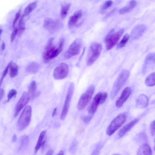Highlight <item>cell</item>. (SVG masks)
<instances>
[{"label": "cell", "instance_id": "cell-16", "mask_svg": "<svg viewBox=\"0 0 155 155\" xmlns=\"http://www.w3.org/2000/svg\"><path fill=\"white\" fill-rule=\"evenodd\" d=\"M131 92V89L129 87L125 88L123 90L119 98L116 102L117 107H121L130 95Z\"/></svg>", "mask_w": 155, "mask_h": 155}, {"label": "cell", "instance_id": "cell-42", "mask_svg": "<svg viewBox=\"0 0 155 155\" xmlns=\"http://www.w3.org/2000/svg\"><path fill=\"white\" fill-rule=\"evenodd\" d=\"M17 139L16 135L15 134H14L13 135L12 138V142H15Z\"/></svg>", "mask_w": 155, "mask_h": 155}, {"label": "cell", "instance_id": "cell-41", "mask_svg": "<svg viewBox=\"0 0 155 155\" xmlns=\"http://www.w3.org/2000/svg\"><path fill=\"white\" fill-rule=\"evenodd\" d=\"M5 94L4 90L2 88H1L0 90V100L3 98Z\"/></svg>", "mask_w": 155, "mask_h": 155}, {"label": "cell", "instance_id": "cell-34", "mask_svg": "<svg viewBox=\"0 0 155 155\" xmlns=\"http://www.w3.org/2000/svg\"><path fill=\"white\" fill-rule=\"evenodd\" d=\"M78 145L77 141L76 140H74L71 143V146L70 147V150L72 153H74Z\"/></svg>", "mask_w": 155, "mask_h": 155}, {"label": "cell", "instance_id": "cell-48", "mask_svg": "<svg viewBox=\"0 0 155 155\" xmlns=\"http://www.w3.org/2000/svg\"><path fill=\"white\" fill-rule=\"evenodd\" d=\"M154 146L153 147V150H155V139L154 140Z\"/></svg>", "mask_w": 155, "mask_h": 155}, {"label": "cell", "instance_id": "cell-47", "mask_svg": "<svg viewBox=\"0 0 155 155\" xmlns=\"http://www.w3.org/2000/svg\"><path fill=\"white\" fill-rule=\"evenodd\" d=\"M3 31V30L1 28H0V35L1 34L2 32Z\"/></svg>", "mask_w": 155, "mask_h": 155}, {"label": "cell", "instance_id": "cell-25", "mask_svg": "<svg viewBox=\"0 0 155 155\" xmlns=\"http://www.w3.org/2000/svg\"><path fill=\"white\" fill-rule=\"evenodd\" d=\"M25 17V16L23 15L19 21L18 26L17 28L18 30L17 35L18 36H20L22 34L25 29V25L24 21Z\"/></svg>", "mask_w": 155, "mask_h": 155}, {"label": "cell", "instance_id": "cell-3", "mask_svg": "<svg viewBox=\"0 0 155 155\" xmlns=\"http://www.w3.org/2000/svg\"><path fill=\"white\" fill-rule=\"evenodd\" d=\"M102 45L97 42L92 43L89 47L87 56V64H93L100 56L102 50Z\"/></svg>", "mask_w": 155, "mask_h": 155}, {"label": "cell", "instance_id": "cell-5", "mask_svg": "<svg viewBox=\"0 0 155 155\" xmlns=\"http://www.w3.org/2000/svg\"><path fill=\"white\" fill-rule=\"evenodd\" d=\"M31 108L27 105L22 111L17 123V127L20 131L25 129L29 124L31 117Z\"/></svg>", "mask_w": 155, "mask_h": 155}, {"label": "cell", "instance_id": "cell-44", "mask_svg": "<svg viewBox=\"0 0 155 155\" xmlns=\"http://www.w3.org/2000/svg\"><path fill=\"white\" fill-rule=\"evenodd\" d=\"M57 108H55L53 111V112L52 113V117H54L56 114V111H57Z\"/></svg>", "mask_w": 155, "mask_h": 155}, {"label": "cell", "instance_id": "cell-33", "mask_svg": "<svg viewBox=\"0 0 155 155\" xmlns=\"http://www.w3.org/2000/svg\"><path fill=\"white\" fill-rule=\"evenodd\" d=\"M29 138L28 136L24 135L22 137L21 140V147H22L26 145L28 143Z\"/></svg>", "mask_w": 155, "mask_h": 155}, {"label": "cell", "instance_id": "cell-20", "mask_svg": "<svg viewBox=\"0 0 155 155\" xmlns=\"http://www.w3.org/2000/svg\"><path fill=\"white\" fill-rule=\"evenodd\" d=\"M152 151L150 146L147 143H144L139 147L137 151V155H151Z\"/></svg>", "mask_w": 155, "mask_h": 155}, {"label": "cell", "instance_id": "cell-17", "mask_svg": "<svg viewBox=\"0 0 155 155\" xmlns=\"http://www.w3.org/2000/svg\"><path fill=\"white\" fill-rule=\"evenodd\" d=\"M139 120V119H135L124 126L118 132V136L120 137H121L124 136L127 133L131 130L138 121Z\"/></svg>", "mask_w": 155, "mask_h": 155}, {"label": "cell", "instance_id": "cell-32", "mask_svg": "<svg viewBox=\"0 0 155 155\" xmlns=\"http://www.w3.org/2000/svg\"><path fill=\"white\" fill-rule=\"evenodd\" d=\"M17 93V91L14 89H11L8 92V94L7 102L9 101L12 98L15 96Z\"/></svg>", "mask_w": 155, "mask_h": 155}, {"label": "cell", "instance_id": "cell-12", "mask_svg": "<svg viewBox=\"0 0 155 155\" xmlns=\"http://www.w3.org/2000/svg\"><path fill=\"white\" fill-rule=\"evenodd\" d=\"M30 96L28 93L24 92L17 103L15 108L14 117H15L23 107L28 104Z\"/></svg>", "mask_w": 155, "mask_h": 155}, {"label": "cell", "instance_id": "cell-22", "mask_svg": "<svg viewBox=\"0 0 155 155\" xmlns=\"http://www.w3.org/2000/svg\"><path fill=\"white\" fill-rule=\"evenodd\" d=\"M39 68L40 65L39 64L35 62H32L26 67V71L28 73L34 74L38 72Z\"/></svg>", "mask_w": 155, "mask_h": 155}, {"label": "cell", "instance_id": "cell-26", "mask_svg": "<svg viewBox=\"0 0 155 155\" xmlns=\"http://www.w3.org/2000/svg\"><path fill=\"white\" fill-rule=\"evenodd\" d=\"M37 4V1L29 4L25 9L23 15L25 16L31 13L36 8Z\"/></svg>", "mask_w": 155, "mask_h": 155}, {"label": "cell", "instance_id": "cell-40", "mask_svg": "<svg viewBox=\"0 0 155 155\" xmlns=\"http://www.w3.org/2000/svg\"><path fill=\"white\" fill-rule=\"evenodd\" d=\"M46 145H47L46 140V139H45V140H43V141L42 142V144H41V149L42 150H43L45 149Z\"/></svg>", "mask_w": 155, "mask_h": 155}, {"label": "cell", "instance_id": "cell-15", "mask_svg": "<svg viewBox=\"0 0 155 155\" xmlns=\"http://www.w3.org/2000/svg\"><path fill=\"white\" fill-rule=\"evenodd\" d=\"M147 28L146 25H138L135 26L133 29L131 36L134 39H137L141 36L146 31Z\"/></svg>", "mask_w": 155, "mask_h": 155}, {"label": "cell", "instance_id": "cell-46", "mask_svg": "<svg viewBox=\"0 0 155 155\" xmlns=\"http://www.w3.org/2000/svg\"><path fill=\"white\" fill-rule=\"evenodd\" d=\"M64 152L62 150H61L57 154V155H64Z\"/></svg>", "mask_w": 155, "mask_h": 155}, {"label": "cell", "instance_id": "cell-30", "mask_svg": "<svg viewBox=\"0 0 155 155\" xmlns=\"http://www.w3.org/2000/svg\"><path fill=\"white\" fill-rule=\"evenodd\" d=\"M129 37L128 34H125L123 38L117 45V48H121L124 47L128 42Z\"/></svg>", "mask_w": 155, "mask_h": 155}, {"label": "cell", "instance_id": "cell-14", "mask_svg": "<svg viewBox=\"0 0 155 155\" xmlns=\"http://www.w3.org/2000/svg\"><path fill=\"white\" fill-rule=\"evenodd\" d=\"M155 64V53L149 54L146 57L143 69V73L150 70Z\"/></svg>", "mask_w": 155, "mask_h": 155}, {"label": "cell", "instance_id": "cell-39", "mask_svg": "<svg viewBox=\"0 0 155 155\" xmlns=\"http://www.w3.org/2000/svg\"><path fill=\"white\" fill-rule=\"evenodd\" d=\"M91 116H87L84 117L83 118V120L85 123H87L89 122L92 118Z\"/></svg>", "mask_w": 155, "mask_h": 155}, {"label": "cell", "instance_id": "cell-7", "mask_svg": "<svg viewBox=\"0 0 155 155\" xmlns=\"http://www.w3.org/2000/svg\"><path fill=\"white\" fill-rule=\"evenodd\" d=\"M95 89L94 86L91 85L81 95L77 104V109L78 110H83L87 106L91 100Z\"/></svg>", "mask_w": 155, "mask_h": 155}, {"label": "cell", "instance_id": "cell-11", "mask_svg": "<svg viewBox=\"0 0 155 155\" xmlns=\"http://www.w3.org/2000/svg\"><path fill=\"white\" fill-rule=\"evenodd\" d=\"M69 72L68 65L65 63L59 64L54 69L53 76L56 80H61L65 78Z\"/></svg>", "mask_w": 155, "mask_h": 155}, {"label": "cell", "instance_id": "cell-21", "mask_svg": "<svg viewBox=\"0 0 155 155\" xmlns=\"http://www.w3.org/2000/svg\"><path fill=\"white\" fill-rule=\"evenodd\" d=\"M137 2L135 0H131L129 2L128 5L123 7L120 9L119 13L120 14H124L129 12L136 6Z\"/></svg>", "mask_w": 155, "mask_h": 155}, {"label": "cell", "instance_id": "cell-29", "mask_svg": "<svg viewBox=\"0 0 155 155\" xmlns=\"http://www.w3.org/2000/svg\"><path fill=\"white\" fill-rule=\"evenodd\" d=\"M10 70V76L12 78L16 76L18 73V68L17 65L15 64H12Z\"/></svg>", "mask_w": 155, "mask_h": 155}, {"label": "cell", "instance_id": "cell-4", "mask_svg": "<svg viewBox=\"0 0 155 155\" xmlns=\"http://www.w3.org/2000/svg\"><path fill=\"white\" fill-rule=\"evenodd\" d=\"M124 31L123 28L114 32L112 29L106 36L104 39L106 47L107 50L112 49L117 44L119 39L123 34Z\"/></svg>", "mask_w": 155, "mask_h": 155}, {"label": "cell", "instance_id": "cell-35", "mask_svg": "<svg viewBox=\"0 0 155 155\" xmlns=\"http://www.w3.org/2000/svg\"><path fill=\"white\" fill-rule=\"evenodd\" d=\"M18 28L16 27H14L11 35V41L12 42L15 39L16 35L18 34Z\"/></svg>", "mask_w": 155, "mask_h": 155}, {"label": "cell", "instance_id": "cell-23", "mask_svg": "<svg viewBox=\"0 0 155 155\" xmlns=\"http://www.w3.org/2000/svg\"><path fill=\"white\" fill-rule=\"evenodd\" d=\"M37 86L36 82L33 81L30 84L28 88V93L32 100H33L36 95Z\"/></svg>", "mask_w": 155, "mask_h": 155}, {"label": "cell", "instance_id": "cell-13", "mask_svg": "<svg viewBox=\"0 0 155 155\" xmlns=\"http://www.w3.org/2000/svg\"><path fill=\"white\" fill-rule=\"evenodd\" d=\"M61 25L60 22L57 20L47 18L44 21V27L50 33H53L60 28Z\"/></svg>", "mask_w": 155, "mask_h": 155}, {"label": "cell", "instance_id": "cell-18", "mask_svg": "<svg viewBox=\"0 0 155 155\" xmlns=\"http://www.w3.org/2000/svg\"><path fill=\"white\" fill-rule=\"evenodd\" d=\"M149 103L148 97L144 94H141L137 98L136 106L139 108H143L147 107Z\"/></svg>", "mask_w": 155, "mask_h": 155}, {"label": "cell", "instance_id": "cell-37", "mask_svg": "<svg viewBox=\"0 0 155 155\" xmlns=\"http://www.w3.org/2000/svg\"><path fill=\"white\" fill-rule=\"evenodd\" d=\"M150 133L153 136H155V120L153 121L150 126Z\"/></svg>", "mask_w": 155, "mask_h": 155}, {"label": "cell", "instance_id": "cell-19", "mask_svg": "<svg viewBox=\"0 0 155 155\" xmlns=\"http://www.w3.org/2000/svg\"><path fill=\"white\" fill-rule=\"evenodd\" d=\"M82 15L81 10L76 11L73 15L69 18L68 22V26L69 28H72L76 24L78 20L81 18Z\"/></svg>", "mask_w": 155, "mask_h": 155}, {"label": "cell", "instance_id": "cell-9", "mask_svg": "<svg viewBox=\"0 0 155 155\" xmlns=\"http://www.w3.org/2000/svg\"><path fill=\"white\" fill-rule=\"evenodd\" d=\"M82 46L81 40L77 39L70 45L64 54L65 58L69 59L80 54Z\"/></svg>", "mask_w": 155, "mask_h": 155}, {"label": "cell", "instance_id": "cell-43", "mask_svg": "<svg viewBox=\"0 0 155 155\" xmlns=\"http://www.w3.org/2000/svg\"><path fill=\"white\" fill-rule=\"evenodd\" d=\"M53 150L52 149H50L47 151L46 154L47 155H51L53 154Z\"/></svg>", "mask_w": 155, "mask_h": 155}, {"label": "cell", "instance_id": "cell-45", "mask_svg": "<svg viewBox=\"0 0 155 155\" xmlns=\"http://www.w3.org/2000/svg\"><path fill=\"white\" fill-rule=\"evenodd\" d=\"M5 47V43L3 42L2 45V51L4 50Z\"/></svg>", "mask_w": 155, "mask_h": 155}, {"label": "cell", "instance_id": "cell-8", "mask_svg": "<svg viewBox=\"0 0 155 155\" xmlns=\"http://www.w3.org/2000/svg\"><path fill=\"white\" fill-rule=\"evenodd\" d=\"M74 90V84L71 83L68 87L64 103L60 115V119L63 120L65 118L68 111Z\"/></svg>", "mask_w": 155, "mask_h": 155}, {"label": "cell", "instance_id": "cell-36", "mask_svg": "<svg viewBox=\"0 0 155 155\" xmlns=\"http://www.w3.org/2000/svg\"><path fill=\"white\" fill-rule=\"evenodd\" d=\"M21 11L20 10H19L16 14L15 16V18L14 19L13 21L12 26L13 27H15V26L18 21V20L19 19V18L21 16Z\"/></svg>", "mask_w": 155, "mask_h": 155}, {"label": "cell", "instance_id": "cell-38", "mask_svg": "<svg viewBox=\"0 0 155 155\" xmlns=\"http://www.w3.org/2000/svg\"><path fill=\"white\" fill-rule=\"evenodd\" d=\"M112 3V2L111 0H108L106 1L102 5V9L103 10L106 9L111 5Z\"/></svg>", "mask_w": 155, "mask_h": 155}, {"label": "cell", "instance_id": "cell-1", "mask_svg": "<svg viewBox=\"0 0 155 155\" xmlns=\"http://www.w3.org/2000/svg\"><path fill=\"white\" fill-rule=\"evenodd\" d=\"M54 38H50L46 45L44 51L43 59L47 62L57 57L62 51L64 43V39L60 40L58 46L57 47L53 45Z\"/></svg>", "mask_w": 155, "mask_h": 155}, {"label": "cell", "instance_id": "cell-24", "mask_svg": "<svg viewBox=\"0 0 155 155\" xmlns=\"http://www.w3.org/2000/svg\"><path fill=\"white\" fill-rule=\"evenodd\" d=\"M145 82L146 85L148 86L152 87L155 85V71L147 77Z\"/></svg>", "mask_w": 155, "mask_h": 155}, {"label": "cell", "instance_id": "cell-28", "mask_svg": "<svg viewBox=\"0 0 155 155\" xmlns=\"http://www.w3.org/2000/svg\"><path fill=\"white\" fill-rule=\"evenodd\" d=\"M70 5L71 4H70L67 3L63 5L61 7L60 15L62 18H64L66 17Z\"/></svg>", "mask_w": 155, "mask_h": 155}, {"label": "cell", "instance_id": "cell-2", "mask_svg": "<svg viewBox=\"0 0 155 155\" xmlns=\"http://www.w3.org/2000/svg\"><path fill=\"white\" fill-rule=\"evenodd\" d=\"M129 71L126 70H122L119 74L113 85L111 93V97L113 100L124 85L129 75Z\"/></svg>", "mask_w": 155, "mask_h": 155}, {"label": "cell", "instance_id": "cell-10", "mask_svg": "<svg viewBox=\"0 0 155 155\" xmlns=\"http://www.w3.org/2000/svg\"><path fill=\"white\" fill-rule=\"evenodd\" d=\"M107 96L106 92H100L95 96L88 110L89 114L92 115L95 113L97 109L98 106L103 104L106 101Z\"/></svg>", "mask_w": 155, "mask_h": 155}, {"label": "cell", "instance_id": "cell-6", "mask_svg": "<svg viewBox=\"0 0 155 155\" xmlns=\"http://www.w3.org/2000/svg\"><path fill=\"white\" fill-rule=\"evenodd\" d=\"M126 114L122 113L119 114L111 121L106 130V134L108 136L112 135L120 127L125 121Z\"/></svg>", "mask_w": 155, "mask_h": 155}, {"label": "cell", "instance_id": "cell-31", "mask_svg": "<svg viewBox=\"0 0 155 155\" xmlns=\"http://www.w3.org/2000/svg\"><path fill=\"white\" fill-rule=\"evenodd\" d=\"M12 64V63L11 61H10L9 62V63L8 64V65L7 66L5 69H4L3 72L2 73V75L0 80V85H1L2 84V82L3 81V80L5 77L8 71L9 68H10V67Z\"/></svg>", "mask_w": 155, "mask_h": 155}, {"label": "cell", "instance_id": "cell-27", "mask_svg": "<svg viewBox=\"0 0 155 155\" xmlns=\"http://www.w3.org/2000/svg\"><path fill=\"white\" fill-rule=\"evenodd\" d=\"M46 133V130H44L40 133L38 140L35 148V152L36 153L41 147L42 142Z\"/></svg>", "mask_w": 155, "mask_h": 155}]
</instances>
